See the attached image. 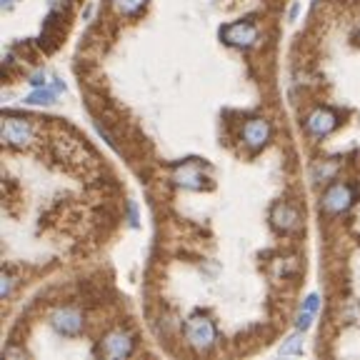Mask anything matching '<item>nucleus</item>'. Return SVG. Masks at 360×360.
<instances>
[{"mask_svg":"<svg viewBox=\"0 0 360 360\" xmlns=\"http://www.w3.org/2000/svg\"><path fill=\"white\" fill-rule=\"evenodd\" d=\"M112 6H115L118 13H123V15H135V13L146 6V0H112Z\"/></svg>","mask_w":360,"mask_h":360,"instance_id":"obj_12","label":"nucleus"},{"mask_svg":"<svg viewBox=\"0 0 360 360\" xmlns=\"http://www.w3.org/2000/svg\"><path fill=\"white\" fill-rule=\"evenodd\" d=\"M318 305H321V300H318V295H310V298L303 303V310H310V313H315V310H318Z\"/></svg>","mask_w":360,"mask_h":360,"instance_id":"obj_17","label":"nucleus"},{"mask_svg":"<svg viewBox=\"0 0 360 360\" xmlns=\"http://www.w3.org/2000/svg\"><path fill=\"white\" fill-rule=\"evenodd\" d=\"M130 225H138V213H135V202H130Z\"/></svg>","mask_w":360,"mask_h":360,"instance_id":"obj_18","label":"nucleus"},{"mask_svg":"<svg viewBox=\"0 0 360 360\" xmlns=\"http://www.w3.org/2000/svg\"><path fill=\"white\" fill-rule=\"evenodd\" d=\"M313 315H315V313H310V310H303V308H300L298 318H295V328H298V330H308L310 323H313Z\"/></svg>","mask_w":360,"mask_h":360,"instance_id":"obj_14","label":"nucleus"},{"mask_svg":"<svg viewBox=\"0 0 360 360\" xmlns=\"http://www.w3.org/2000/svg\"><path fill=\"white\" fill-rule=\"evenodd\" d=\"M13 6H15V0H3V8H6V11H11Z\"/></svg>","mask_w":360,"mask_h":360,"instance_id":"obj_19","label":"nucleus"},{"mask_svg":"<svg viewBox=\"0 0 360 360\" xmlns=\"http://www.w3.org/2000/svg\"><path fill=\"white\" fill-rule=\"evenodd\" d=\"M173 180L178 183L180 188H188V191H200L205 175H202V170H200V165H198V163H183V165H178V168L173 170Z\"/></svg>","mask_w":360,"mask_h":360,"instance_id":"obj_9","label":"nucleus"},{"mask_svg":"<svg viewBox=\"0 0 360 360\" xmlns=\"http://www.w3.org/2000/svg\"><path fill=\"white\" fill-rule=\"evenodd\" d=\"M30 135H33V125L28 120L22 118H6L3 120V141L6 146H25L30 141Z\"/></svg>","mask_w":360,"mask_h":360,"instance_id":"obj_5","label":"nucleus"},{"mask_svg":"<svg viewBox=\"0 0 360 360\" xmlns=\"http://www.w3.org/2000/svg\"><path fill=\"white\" fill-rule=\"evenodd\" d=\"M335 125H338V115L333 110H326V108L313 110L308 115V120H305V130H308L310 135H315V138H323V135L333 133Z\"/></svg>","mask_w":360,"mask_h":360,"instance_id":"obj_7","label":"nucleus"},{"mask_svg":"<svg viewBox=\"0 0 360 360\" xmlns=\"http://www.w3.org/2000/svg\"><path fill=\"white\" fill-rule=\"evenodd\" d=\"M101 353L105 355V358H115V360L128 358V355L133 353V338H130L128 333H123V330L110 333V335L103 340Z\"/></svg>","mask_w":360,"mask_h":360,"instance_id":"obj_6","label":"nucleus"},{"mask_svg":"<svg viewBox=\"0 0 360 360\" xmlns=\"http://www.w3.org/2000/svg\"><path fill=\"white\" fill-rule=\"evenodd\" d=\"M56 96H58L56 88L43 85V88H35L33 93L25 98V103H30V105H51V103H56Z\"/></svg>","mask_w":360,"mask_h":360,"instance_id":"obj_11","label":"nucleus"},{"mask_svg":"<svg viewBox=\"0 0 360 360\" xmlns=\"http://www.w3.org/2000/svg\"><path fill=\"white\" fill-rule=\"evenodd\" d=\"M45 78H48V75H45L43 70H40V73L30 75V80H28V83L33 85V88H43V85H48V80H45Z\"/></svg>","mask_w":360,"mask_h":360,"instance_id":"obj_15","label":"nucleus"},{"mask_svg":"<svg viewBox=\"0 0 360 360\" xmlns=\"http://www.w3.org/2000/svg\"><path fill=\"white\" fill-rule=\"evenodd\" d=\"M51 326L56 328L60 335H78L83 330V315L75 308H58L51 315Z\"/></svg>","mask_w":360,"mask_h":360,"instance_id":"obj_4","label":"nucleus"},{"mask_svg":"<svg viewBox=\"0 0 360 360\" xmlns=\"http://www.w3.org/2000/svg\"><path fill=\"white\" fill-rule=\"evenodd\" d=\"M11 285H13V278L3 276V283H0V292H3V298H8V295H11Z\"/></svg>","mask_w":360,"mask_h":360,"instance_id":"obj_16","label":"nucleus"},{"mask_svg":"<svg viewBox=\"0 0 360 360\" xmlns=\"http://www.w3.org/2000/svg\"><path fill=\"white\" fill-rule=\"evenodd\" d=\"M220 38L225 40L233 48H250V45L258 40V30H255L253 22L240 20V22H231L220 30Z\"/></svg>","mask_w":360,"mask_h":360,"instance_id":"obj_2","label":"nucleus"},{"mask_svg":"<svg viewBox=\"0 0 360 360\" xmlns=\"http://www.w3.org/2000/svg\"><path fill=\"white\" fill-rule=\"evenodd\" d=\"M186 338L195 350H208L215 343L213 321H208L205 315H193L186 326Z\"/></svg>","mask_w":360,"mask_h":360,"instance_id":"obj_1","label":"nucleus"},{"mask_svg":"<svg viewBox=\"0 0 360 360\" xmlns=\"http://www.w3.org/2000/svg\"><path fill=\"white\" fill-rule=\"evenodd\" d=\"M278 353H281V355H300V353H303V338L290 335L285 343L281 345V350H278Z\"/></svg>","mask_w":360,"mask_h":360,"instance_id":"obj_13","label":"nucleus"},{"mask_svg":"<svg viewBox=\"0 0 360 360\" xmlns=\"http://www.w3.org/2000/svg\"><path fill=\"white\" fill-rule=\"evenodd\" d=\"M270 220H273V225H276L278 231H283V233L295 231V228L300 225L298 210L292 208V205H288V202H278L276 208L270 210Z\"/></svg>","mask_w":360,"mask_h":360,"instance_id":"obj_10","label":"nucleus"},{"mask_svg":"<svg viewBox=\"0 0 360 360\" xmlns=\"http://www.w3.org/2000/svg\"><path fill=\"white\" fill-rule=\"evenodd\" d=\"M355 200V191L348 183H335V186L328 188V193L323 195V210L328 213H345V210L353 205Z\"/></svg>","mask_w":360,"mask_h":360,"instance_id":"obj_3","label":"nucleus"},{"mask_svg":"<svg viewBox=\"0 0 360 360\" xmlns=\"http://www.w3.org/2000/svg\"><path fill=\"white\" fill-rule=\"evenodd\" d=\"M270 138V123L263 118H253L243 125V143H245L250 150H258L268 143Z\"/></svg>","mask_w":360,"mask_h":360,"instance_id":"obj_8","label":"nucleus"}]
</instances>
